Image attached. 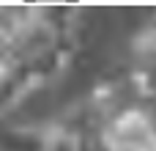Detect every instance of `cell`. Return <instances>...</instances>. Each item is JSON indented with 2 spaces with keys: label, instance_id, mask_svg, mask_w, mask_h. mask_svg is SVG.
<instances>
[{
  "label": "cell",
  "instance_id": "1",
  "mask_svg": "<svg viewBox=\"0 0 156 151\" xmlns=\"http://www.w3.org/2000/svg\"><path fill=\"white\" fill-rule=\"evenodd\" d=\"M104 135L112 151H156V127L140 107L115 113L107 121Z\"/></svg>",
  "mask_w": 156,
  "mask_h": 151
},
{
  "label": "cell",
  "instance_id": "2",
  "mask_svg": "<svg viewBox=\"0 0 156 151\" xmlns=\"http://www.w3.org/2000/svg\"><path fill=\"white\" fill-rule=\"evenodd\" d=\"M140 83H143L145 96H156V61L145 69V72H140Z\"/></svg>",
  "mask_w": 156,
  "mask_h": 151
}]
</instances>
